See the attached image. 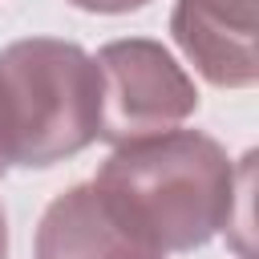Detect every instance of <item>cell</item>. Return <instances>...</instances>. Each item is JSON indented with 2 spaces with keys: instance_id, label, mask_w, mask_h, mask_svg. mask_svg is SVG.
Returning a JSON list of instances; mask_svg holds the SVG:
<instances>
[{
  "instance_id": "cell-4",
  "label": "cell",
  "mask_w": 259,
  "mask_h": 259,
  "mask_svg": "<svg viewBox=\"0 0 259 259\" xmlns=\"http://www.w3.org/2000/svg\"><path fill=\"white\" fill-rule=\"evenodd\" d=\"M170 32L214 89H251L259 81L255 0H174Z\"/></svg>"
},
{
  "instance_id": "cell-2",
  "label": "cell",
  "mask_w": 259,
  "mask_h": 259,
  "mask_svg": "<svg viewBox=\"0 0 259 259\" xmlns=\"http://www.w3.org/2000/svg\"><path fill=\"white\" fill-rule=\"evenodd\" d=\"M101 134V69L57 36H28L0 49V158L45 170Z\"/></svg>"
},
{
  "instance_id": "cell-7",
  "label": "cell",
  "mask_w": 259,
  "mask_h": 259,
  "mask_svg": "<svg viewBox=\"0 0 259 259\" xmlns=\"http://www.w3.org/2000/svg\"><path fill=\"white\" fill-rule=\"evenodd\" d=\"M0 259H8V219H4V206H0Z\"/></svg>"
},
{
  "instance_id": "cell-8",
  "label": "cell",
  "mask_w": 259,
  "mask_h": 259,
  "mask_svg": "<svg viewBox=\"0 0 259 259\" xmlns=\"http://www.w3.org/2000/svg\"><path fill=\"white\" fill-rule=\"evenodd\" d=\"M4 174H8V166H4V158H0V178H4Z\"/></svg>"
},
{
  "instance_id": "cell-6",
  "label": "cell",
  "mask_w": 259,
  "mask_h": 259,
  "mask_svg": "<svg viewBox=\"0 0 259 259\" xmlns=\"http://www.w3.org/2000/svg\"><path fill=\"white\" fill-rule=\"evenodd\" d=\"M73 8L81 12H97V16H121V12H138L146 8L150 0H69Z\"/></svg>"
},
{
  "instance_id": "cell-3",
  "label": "cell",
  "mask_w": 259,
  "mask_h": 259,
  "mask_svg": "<svg viewBox=\"0 0 259 259\" xmlns=\"http://www.w3.org/2000/svg\"><path fill=\"white\" fill-rule=\"evenodd\" d=\"M101 69V134L97 142H130L182 125L198 109L190 73L150 36H125L97 49Z\"/></svg>"
},
{
  "instance_id": "cell-1",
  "label": "cell",
  "mask_w": 259,
  "mask_h": 259,
  "mask_svg": "<svg viewBox=\"0 0 259 259\" xmlns=\"http://www.w3.org/2000/svg\"><path fill=\"white\" fill-rule=\"evenodd\" d=\"M251 162L255 154L235 166L223 142L174 125L117 142L89 186L125 235L162 255H178L206 247L231 227Z\"/></svg>"
},
{
  "instance_id": "cell-5",
  "label": "cell",
  "mask_w": 259,
  "mask_h": 259,
  "mask_svg": "<svg viewBox=\"0 0 259 259\" xmlns=\"http://www.w3.org/2000/svg\"><path fill=\"white\" fill-rule=\"evenodd\" d=\"M32 255L36 259H166L162 251L125 235L109 219V210L101 206L89 182L61 190L45 206L36 223Z\"/></svg>"
}]
</instances>
